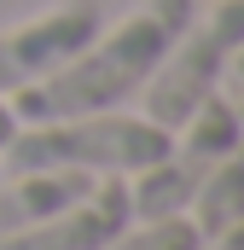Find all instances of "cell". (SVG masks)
<instances>
[{"label": "cell", "instance_id": "obj_1", "mask_svg": "<svg viewBox=\"0 0 244 250\" xmlns=\"http://www.w3.org/2000/svg\"><path fill=\"white\" fill-rule=\"evenodd\" d=\"M192 0H140L122 23L99 29L76 59H64L53 76L29 82L12 93V117L18 123H53V117H87V111H122V99H134L163 53L175 47L186 23H192Z\"/></svg>", "mask_w": 244, "mask_h": 250}, {"label": "cell", "instance_id": "obj_2", "mask_svg": "<svg viewBox=\"0 0 244 250\" xmlns=\"http://www.w3.org/2000/svg\"><path fill=\"white\" fill-rule=\"evenodd\" d=\"M169 151V128L128 111H87L53 123H18L0 146V169H81V175H140Z\"/></svg>", "mask_w": 244, "mask_h": 250}, {"label": "cell", "instance_id": "obj_3", "mask_svg": "<svg viewBox=\"0 0 244 250\" xmlns=\"http://www.w3.org/2000/svg\"><path fill=\"white\" fill-rule=\"evenodd\" d=\"M239 47H244V0H215L203 18L192 12V23L175 35V47L163 53V64L151 70V82L140 87L145 93L140 117H151L157 128L175 134L221 87V76H227V64H233Z\"/></svg>", "mask_w": 244, "mask_h": 250}, {"label": "cell", "instance_id": "obj_4", "mask_svg": "<svg viewBox=\"0 0 244 250\" xmlns=\"http://www.w3.org/2000/svg\"><path fill=\"white\" fill-rule=\"evenodd\" d=\"M239 140H244V123H239V111H233V99L209 93V99H203V105H198V111L169 134V151H163L151 169L128 175L134 221L186 215V209H192V198H198V187L215 175V163H221Z\"/></svg>", "mask_w": 244, "mask_h": 250}, {"label": "cell", "instance_id": "obj_5", "mask_svg": "<svg viewBox=\"0 0 244 250\" xmlns=\"http://www.w3.org/2000/svg\"><path fill=\"white\" fill-rule=\"evenodd\" d=\"M93 35H99V0H59L41 18L0 29V93H18V87L53 76Z\"/></svg>", "mask_w": 244, "mask_h": 250}, {"label": "cell", "instance_id": "obj_6", "mask_svg": "<svg viewBox=\"0 0 244 250\" xmlns=\"http://www.w3.org/2000/svg\"><path fill=\"white\" fill-rule=\"evenodd\" d=\"M134 221L128 204V175H99L76 204H64L59 215L0 239V250H105L122 227Z\"/></svg>", "mask_w": 244, "mask_h": 250}, {"label": "cell", "instance_id": "obj_7", "mask_svg": "<svg viewBox=\"0 0 244 250\" xmlns=\"http://www.w3.org/2000/svg\"><path fill=\"white\" fill-rule=\"evenodd\" d=\"M93 181L99 175H81V169H23V175L0 181V239L59 215L64 204H76Z\"/></svg>", "mask_w": 244, "mask_h": 250}, {"label": "cell", "instance_id": "obj_8", "mask_svg": "<svg viewBox=\"0 0 244 250\" xmlns=\"http://www.w3.org/2000/svg\"><path fill=\"white\" fill-rule=\"evenodd\" d=\"M186 215L198 221L203 239H215V233H227V227H239V221H244V140L215 163V175L198 187V198H192Z\"/></svg>", "mask_w": 244, "mask_h": 250}, {"label": "cell", "instance_id": "obj_9", "mask_svg": "<svg viewBox=\"0 0 244 250\" xmlns=\"http://www.w3.org/2000/svg\"><path fill=\"white\" fill-rule=\"evenodd\" d=\"M203 233L192 215H157V221H128L105 250H198Z\"/></svg>", "mask_w": 244, "mask_h": 250}, {"label": "cell", "instance_id": "obj_10", "mask_svg": "<svg viewBox=\"0 0 244 250\" xmlns=\"http://www.w3.org/2000/svg\"><path fill=\"white\" fill-rule=\"evenodd\" d=\"M198 250H244V221H239V227H227V233H215V239H203Z\"/></svg>", "mask_w": 244, "mask_h": 250}, {"label": "cell", "instance_id": "obj_11", "mask_svg": "<svg viewBox=\"0 0 244 250\" xmlns=\"http://www.w3.org/2000/svg\"><path fill=\"white\" fill-rule=\"evenodd\" d=\"M12 128H18V117H12V105H6V99H0V146H6V140H12Z\"/></svg>", "mask_w": 244, "mask_h": 250}, {"label": "cell", "instance_id": "obj_12", "mask_svg": "<svg viewBox=\"0 0 244 250\" xmlns=\"http://www.w3.org/2000/svg\"><path fill=\"white\" fill-rule=\"evenodd\" d=\"M227 76H233V82H239V87H244V47H239V53H233V64H227Z\"/></svg>", "mask_w": 244, "mask_h": 250}, {"label": "cell", "instance_id": "obj_13", "mask_svg": "<svg viewBox=\"0 0 244 250\" xmlns=\"http://www.w3.org/2000/svg\"><path fill=\"white\" fill-rule=\"evenodd\" d=\"M233 111H239V123H244V87H239V99H233Z\"/></svg>", "mask_w": 244, "mask_h": 250}]
</instances>
